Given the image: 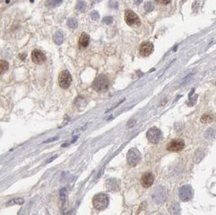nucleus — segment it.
Instances as JSON below:
<instances>
[{
	"label": "nucleus",
	"instance_id": "f257e3e1",
	"mask_svg": "<svg viewBox=\"0 0 216 215\" xmlns=\"http://www.w3.org/2000/svg\"><path fill=\"white\" fill-rule=\"evenodd\" d=\"M92 203L95 209L98 210H103L109 205V197L106 194L99 193L93 197Z\"/></svg>",
	"mask_w": 216,
	"mask_h": 215
},
{
	"label": "nucleus",
	"instance_id": "f03ea898",
	"mask_svg": "<svg viewBox=\"0 0 216 215\" xmlns=\"http://www.w3.org/2000/svg\"><path fill=\"white\" fill-rule=\"evenodd\" d=\"M92 87L96 91L100 92L105 91L110 87V81L105 75H100L99 77L95 79Z\"/></svg>",
	"mask_w": 216,
	"mask_h": 215
},
{
	"label": "nucleus",
	"instance_id": "7ed1b4c3",
	"mask_svg": "<svg viewBox=\"0 0 216 215\" xmlns=\"http://www.w3.org/2000/svg\"><path fill=\"white\" fill-rule=\"evenodd\" d=\"M141 159L140 152L138 151V149L132 148L129 150L127 153V163L131 167H135L138 165Z\"/></svg>",
	"mask_w": 216,
	"mask_h": 215
},
{
	"label": "nucleus",
	"instance_id": "20e7f679",
	"mask_svg": "<svg viewBox=\"0 0 216 215\" xmlns=\"http://www.w3.org/2000/svg\"><path fill=\"white\" fill-rule=\"evenodd\" d=\"M71 80V75L68 70H63L58 75V83L60 87L63 89H66L70 87Z\"/></svg>",
	"mask_w": 216,
	"mask_h": 215
},
{
	"label": "nucleus",
	"instance_id": "39448f33",
	"mask_svg": "<svg viewBox=\"0 0 216 215\" xmlns=\"http://www.w3.org/2000/svg\"><path fill=\"white\" fill-rule=\"evenodd\" d=\"M125 20L128 25H130V26H134V25L139 26L140 25V20L138 18V16L131 10L125 11Z\"/></svg>",
	"mask_w": 216,
	"mask_h": 215
},
{
	"label": "nucleus",
	"instance_id": "423d86ee",
	"mask_svg": "<svg viewBox=\"0 0 216 215\" xmlns=\"http://www.w3.org/2000/svg\"><path fill=\"white\" fill-rule=\"evenodd\" d=\"M185 148V143L181 139H174L168 143L167 150L171 152H181Z\"/></svg>",
	"mask_w": 216,
	"mask_h": 215
},
{
	"label": "nucleus",
	"instance_id": "0eeeda50",
	"mask_svg": "<svg viewBox=\"0 0 216 215\" xmlns=\"http://www.w3.org/2000/svg\"><path fill=\"white\" fill-rule=\"evenodd\" d=\"M147 137L151 143L157 144L161 138V132L156 127H152L147 133Z\"/></svg>",
	"mask_w": 216,
	"mask_h": 215
},
{
	"label": "nucleus",
	"instance_id": "6e6552de",
	"mask_svg": "<svg viewBox=\"0 0 216 215\" xmlns=\"http://www.w3.org/2000/svg\"><path fill=\"white\" fill-rule=\"evenodd\" d=\"M154 50L153 44L150 41H145L141 44L139 54L142 57H148L152 54Z\"/></svg>",
	"mask_w": 216,
	"mask_h": 215
},
{
	"label": "nucleus",
	"instance_id": "1a4fd4ad",
	"mask_svg": "<svg viewBox=\"0 0 216 215\" xmlns=\"http://www.w3.org/2000/svg\"><path fill=\"white\" fill-rule=\"evenodd\" d=\"M154 180H155V177H154V175L151 172H146L144 173L141 178V184L143 185V188H150V187L154 183Z\"/></svg>",
	"mask_w": 216,
	"mask_h": 215
},
{
	"label": "nucleus",
	"instance_id": "9d476101",
	"mask_svg": "<svg viewBox=\"0 0 216 215\" xmlns=\"http://www.w3.org/2000/svg\"><path fill=\"white\" fill-rule=\"evenodd\" d=\"M32 60L36 64H42L45 62L46 57L40 49H34L32 52Z\"/></svg>",
	"mask_w": 216,
	"mask_h": 215
},
{
	"label": "nucleus",
	"instance_id": "9b49d317",
	"mask_svg": "<svg viewBox=\"0 0 216 215\" xmlns=\"http://www.w3.org/2000/svg\"><path fill=\"white\" fill-rule=\"evenodd\" d=\"M179 195L180 198L182 200V201H189V200L192 197V190H191V188H190V186L182 187L181 189H180Z\"/></svg>",
	"mask_w": 216,
	"mask_h": 215
},
{
	"label": "nucleus",
	"instance_id": "f8f14e48",
	"mask_svg": "<svg viewBox=\"0 0 216 215\" xmlns=\"http://www.w3.org/2000/svg\"><path fill=\"white\" fill-rule=\"evenodd\" d=\"M106 188L109 191L116 192L120 189V183L115 179H110L106 181Z\"/></svg>",
	"mask_w": 216,
	"mask_h": 215
},
{
	"label": "nucleus",
	"instance_id": "ddd939ff",
	"mask_svg": "<svg viewBox=\"0 0 216 215\" xmlns=\"http://www.w3.org/2000/svg\"><path fill=\"white\" fill-rule=\"evenodd\" d=\"M89 40H90V37L87 33H82L81 34L80 37H79V45L81 47H87L89 43Z\"/></svg>",
	"mask_w": 216,
	"mask_h": 215
},
{
	"label": "nucleus",
	"instance_id": "4468645a",
	"mask_svg": "<svg viewBox=\"0 0 216 215\" xmlns=\"http://www.w3.org/2000/svg\"><path fill=\"white\" fill-rule=\"evenodd\" d=\"M64 36L61 31H57L54 35V41L57 45H61L63 42Z\"/></svg>",
	"mask_w": 216,
	"mask_h": 215
},
{
	"label": "nucleus",
	"instance_id": "2eb2a0df",
	"mask_svg": "<svg viewBox=\"0 0 216 215\" xmlns=\"http://www.w3.org/2000/svg\"><path fill=\"white\" fill-rule=\"evenodd\" d=\"M66 24H67V26L69 27L70 29H75L78 27V21L75 18H69L67 20Z\"/></svg>",
	"mask_w": 216,
	"mask_h": 215
},
{
	"label": "nucleus",
	"instance_id": "dca6fc26",
	"mask_svg": "<svg viewBox=\"0 0 216 215\" xmlns=\"http://www.w3.org/2000/svg\"><path fill=\"white\" fill-rule=\"evenodd\" d=\"M214 117L211 114H204L202 117H201V122L206 124V123H211V121H213Z\"/></svg>",
	"mask_w": 216,
	"mask_h": 215
},
{
	"label": "nucleus",
	"instance_id": "f3484780",
	"mask_svg": "<svg viewBox=\"0 0 216 215\" xmlns=\"http://www.w3.org/2000/svg\"><path fill=\"white\" fill-rule=\"evenodd\" d=\"M76 9L80 12H83L86 9V3H84L83 1H78L76 3Z\"/></svg>",
	"mask_w": 216,
	"mask_h": 215
},
{
	"label": "nucleus",
	"instance_id": "a211bd4d",
	"mask_svg": "<svg viewBox=\"0 0 216 215\" xmlns=\"http://www.w3.org/2000/svg\"><path fill=\"white\" fill-rule=\"evenodd\" d=\"M0 65H1V74L3 75V73L8 70L9 65H8V62H7V61H4V60H2V61H1Z\"/></svg>",
	"mask_w": 216,
	"mask_h": 215
},
{
	"label": "nucleus",
	"instance_id": "6ab92c4d",
	"mask_svg": "<svg viewBox=\"0 0 216 215\" xmlns=\"http://www.w3.org/2000/svg\"><path fill=\"white\" fill-rule=\"evenodd\" d=\"M144 8H145L146 11L151 12V11H152L154 10L153 3H151V2H147V3L144 4Z\"/></svg>",
	"mask_w": 216,
	"mask_h": 215
},
{
	"label": "nucleus",
	"instance_id": "aec40b11",
	"mask_svg": "<svg viewBox=\"0 0 216 215\" xmlns=\"http://www.w3.org/2000/svg\"><path fill=\"white\" fill-rule=\"evenodd\" d=\"M23 200L22 198H16V199H13L10 201L8 202V205H16V204H23Z\"/></svg>",
	"mask_w": 216,
	"mask_h": 215
},
{
	"label": "nucleus",
	"instance_id": "412c9836",
	"mask_svg": "<svg viewBox=\"0 0 216 215\" xmlns=\"http://www.w3.org/2000/svg\"><path fill=\"white\" fill-rule=\"evenodd\" d=\"M113 20L112 16H106V17H104L103 19V23L107 24V25H110V24L113 23Z\"/></svg>",
	"mask_w": 216,
	"mask_h": 215
},
{
	"label": "nucleus",
	"instance_id": "4be33fe9",
	"mask_svg": "<svg viewBox=\"0 0 216 215\" xmlns=\"http://www.w3.org/2000/svg\"><path fill=\"white\" fill-rule=\"evenodd\" d=\"M91 17L94 20H98V19L100 18V14L98 13L97 11H93L91 13Z\"/></svg>",
	"mask_w": 216,
	"mask_h": 215
},
{
	"label": "nucleus",
	"instance_id": "5701e85b",
	"mask_svg": "<svg viewBox=\"0 0 216 215\" xmlns=\"http://www.w3.org/2000/svg\"><path fill=\"white\" fill-rule=\"evenodd\" d=\"M157 3H160V4H164V5H167L171 2V0H156Z\"/></svg>",
	"mask_w": 216,
	"mask_h": 215
},
{
	"label": "nucleus",
	"instance_id": "b1692460",
	"mask_svg": "<svg viewBox=\"0 0 216 215\" xmlns=\"http://www.w3.org/2000/svg\"><path fill=\"white\" fill-rule=\"evenodd\" d=\"M62 1H63V0H52V2L54 3H53V5L56 6L57 5V4H60V3H62Z\"/></svg>",
	"mask_w": 216,
	"mask_h": 215
},
{
	"label": "nucleus",
	"instance_id": "393cba45",
	"mask_svg": "<svg viewBox=\"0 0 216 215\" xmlns=\"http://www.w3.org/2000/svg\"><path fill=\"white\" fill-rule=\"evenodd\" d=\"M135 123H136L135 120H132V121H130V122L128 123V125H129V126H133L134 124H135Z\"/></svg>",
	"mask_w": 216,
	"mask_h": 215
},
{
	"label": "nucleus",
	"instance_id": "a878e982",
	"mask_svg": "<svg viewBox=\"0 0 216 215\" xmlns=\"http://www.w3.org/2000/svg\"><path fill=\"white\" fill-rule=\"evenodd\" d=\"M142 2H143V0H134V3L137 5H139Z\"/></svg>",
	"mask_w": 216,
	"mask_h": 215
}]
</instances>
